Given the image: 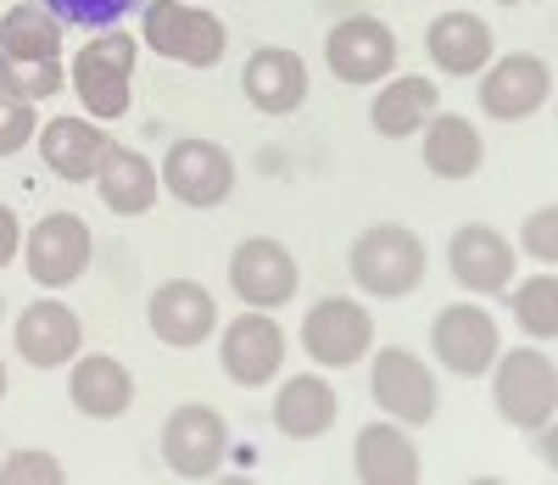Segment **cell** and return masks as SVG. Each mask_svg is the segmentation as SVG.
I'll use <instances>...</instances> for the list:
<instances>
[{
	"mask_svg": "<svg viewBox=\"0 0 558 485\" xmlns=\"http://www.w3.org/2000/svg\"><path fill=\"white\" fill-rule=\"evenodd\" d=\"M425 240H418L413 229L402 223H368L357 240H352V279L357 290H368V296L380 302H397V296H413L418 279H425Z\"/></svg>",
	"mask_w": 558,
	"mask_h": 485,
	"instance_id": "cell-1",
	"label": "cell"
},
{
	"mask_svg": "<svg viewBox=\"0 0 558 485\" xmlns=\"http://www.w3.org/2000/svg\"><path fill=\"white\" fill-rule=\"evenodd\" d=\"M140 45H151L157 57L184 62V68H213L229 51V28L223 17L202 7H179V0H151L140 17Z\"/></svg>",
	"mask_w": 558,
	"mask_h": 485,
	"instance_id": "cell-2",
	"label": "cell"
},
{
	"mask_svg": "<svg viewBox=\"0 0 558 485\" xmlns=\"http://www.w3.org/2000/svg\"><path fill=\"white\" fill-rule=\"evenodd\" d=\"M134 51L140 45L129 34H101V39H89L84 51L73 57V95L84 101L89 118H123L129 112V84H134Z\"/></svg>",
	"mask_w": 558,
	"mask_h": 485,
	"instance_id": "cell-3",
	"label": "cell"
},
{
	"mask_svg": "<svg viewBox=\"0 0 558 485\" xmlns=\"http://www.w3.org/2000/svg\"><path fill=\"white\" fill-rule=\"evenodd\" d=\"M492 397H497V413H502L508 424H520V429L536 435V424H547L553 408H558V368H553V357L536 352V347L497 352Z\"/></svg>",
	"mask_w": 558,
	"mask_h": 485,
	"instance_id": "cell-4",
	"label": "cell"
},
{
	"mask_svg": "<svg viewBox=\"0 0 558 485\" xmlns=\"http://www.w3.org/2000/svg\"><path fill=\"white\" fill-rule=\"evenodd\" d=\"M229 452V424L207 402H179L162 424V458L179 480H213Z\"/></svg>",
	"mask_w": 558,
	"mask_h": 485,
	"instance_id": "cell-5",
	"label": "cell"
},
{
	"mask_svg": "<svg viewBox=\"0 0 558 485\" xmlns=\"http://www.w3.org/2000/svg\"><path fill=\"white\" fill-rule=\"evenodd\" d=\"M296 284H302V268L296 257L279 246V240L268 234H252L235 246V257H229V290L257 307V313H274V307H286L296 296Z\"/></svg>",
	"mask_w": 558,
	"mask_h": 485,
	"instance_id": "cell-6",
	"label": "cell"
},
{
	"mask_svg": "<svg viewBox=\"0 0 558 485\" xmlns=\"http://www.w3.org/2000/svg\"><path fill=\"white\" fill-rule=\"evenodd\" d=\"M162 184H168L173 202L207 213V207L229 202V190H235V162H229V151L213 145V140H173L168 157H162Z\"/></svg>",
	"mask_w": 558,
	"mask_h": 485,
	"instance_id": "cell-7",
	"label": "cell"
},
{
	"mask_svg": "<svg viewBox=\"0 0 558 485\" xmlns=\"http://www.w3.org/2000/svg\"><path fill=\"white\" fill-rule=\"evenodd\" d=\"M324 62L341 84H386L397 68V34L380 17H341L324 34Z\"/></svg>",
	"mask_w": 558,
	"mask_h": 485,
	"instance_id": "cell-8",
	"label": "cell"
},
{
	"mask_svg": "<svg viewBox=\"0 0 558 485\" xmlns=\"http://www.w3.org/2000/svg\"><path fill=\"white\" fill-rule=\"evenodd\" d=\"M89 252H96V240H89V223L78 213H45L28 240H23V257H28V274L34 284L45 290H62L73 284L84 268H89Z\"/></svg>",
	"mask_w": 558,
	"mask_h": 485,
	"instance_id": "cell-9",
	"label": "cell"
},
{
	"mask_svg": "<svg viewBox=\"0 0 558 485\" xmlns=\"http://www.w3.org/2000/svg\"><path fill=\"white\" fill-rule=\"evenodd\" d=\"M368 391H375V402H380L402 429H418V424L436 419V374L418 363L408 347L375 352V368H368Z\"/></svg>",
	"mask_w": 558,
	"mask_h": 485,
	"instance_id": "cell-10",
	"label": "cell"
},
{
	"mask_svg": "<svg viewBox=\"0 0 558 485\" xmlns=\"http://www.w3.org/2000/svg\"><path fill=\"white\" fill-rule=\"evenodd\" d=\"M302 347L324 368H352L357 357H368V347H375V318H368L352 296H324L302 318Z\"/></svg>",
	"mask_w": 558,
	"mask_h": 485,
	"instance_id": "cell-11",
	"label": "cell"
},
{
	"mask_svg": "<svg viewBox=\"0 0 558 485\" xmlns=\"http://www.w3.org/2000/svg\"><path fill=\"white\" fill-rule=\"evenodd\" d=\"M430 352H436L452 374H463V379L492 374V363H497V318H492L486 307H475V302L441 307V313L430 318Z\"/></svg>",
	"mask_w": 558,
	"mask_h": 485,
	"instance_id": "cell-12",
	"label": "cell"
},
{
	"mask_svg": "<svg viewBox=\"0 0 558 485\" xmlns=\"http://www.w3.org/2000/svg\"><path fill=\"white\" fill-rule=\"evenodd\" d=\"M486 68L492 73L481 78V112L492 123H520V118H531L553 101V68L542 57L514 51V57H497Z\"/></svg>",
	"mask_w": 558,
	"mask_h": 485,
	"instance_id": "cell-13",
	"label": "cell"
},
{
	"mask_svg": "<svg viewBox=\"0 0 558 485\" xmlns=\"http://www.w3.org/2000/svg\"><path fill=\"white\" fill-rule=\"evenodd\" d=\"M146 318H151V335L162 347L191 352L218 329V302H213V290L196 284V279H168V284L151 290Z\"/></svg>",
	"mask_w": 558,
	"mask_h": 485,
	"instance_id": "cell-14",
	"label": "cell"
},
{
	"mask_svg": "<svg viewBox=\"0 0 558 485\" xmlns=\"http://www.w3.org/2000/svg\"><path fill=\"white\" fill-rule=\"evenodd\" d=\"M223 374L235 385H268L286 363V329L274 324V313H241L235 324L223 329Z\"/></svg>",
	"mask_w": 558,
	"mask_h": 485,
	"instance_id": "cell-15",
	"label": "cell"
},
{
	"mask_svg": "<svg viewBox=\"0 0 558 485\" xmlns=\"http://www.w3.org/2000/svg\"><path fill=\"white\" fill-rule=\"evenodd\" d=\"M447 263H452V279L475 296H497L514 279V246L492 229V223H463L447 246Z\"/></svg>",
	"mask_w": 558,
	"mask_h": 485,
	"instance_id": "cell-16",
	"label": "cell"
},
{
	"mask_svg": "<svg viewBox=\"0 0 558 485\" xmlns=\"http://www.w3.org/2000/svg\"><path fill=\"white\" fill-rule=\"evenodd\" d=\"M241 89H246V101L268 118H286L307 101V68L296 51H279V45H263V51L246 57L241 68Z\"/></svg>",
	"mask_w": 558,
	"mask_h": 485,
	"instance_id": "cell-17",
	"label": "cell"
},
{
	"mask_svg": "<svg viewBox=\"0 0 558 485\" xmlns=\"http://www.w3.org/2000/svg\"><path fill=\"white\" fill-rule=\"evenodd\" d=\"M78 347L84 329L68 302H34L17 313V357H28L34 368H62L78 357Z\"/></svg>",
	"mask_w": 558,
	"mask_h": 485,
	"instance_id": "cell-18",
	"label": "cell"
},
{
	"mask_svg": "<svg viewBox=\"0 0 558 485\" xmlns=\"http://www.w3.org/2000/svg\"><path fill=\"white\" fill-rule=\"evenodd\" d=\"M352 469L363 485H413L418 480V452L408 441V429L397 419L386 424H363L352 441Z\"/></svg>",
	"mask_w": 558,
	"mask_h": 485,
	"instance_id": "cell-19",
	"label": "cell"
},
{
	"mask_svg": "<svg viewBox=\"0 0 558 485\" xmlns=\"http://www.w3.org/2000/svg\"><path fill=\"white\" fill-rule=\"evenodd\" d=\"M425 51H430V62H436L447 78L486 73V62H492V28H486L475 12H441V17L425 28Z\"/></svg>",
	"mask_w": 558,
	"mask_h": 485,
	"instance_id": "cell-20",
	"label": "cell"
},
{
	"mask_svg": "<svg viewBox=\"0 0 558 485\" xmlns=\"http://www.w3.org/2000/svg\"><path fill=\"white\" fill-rule=\"evenodd\" d=\"M39 151H45V168H51L57 179H68V184H84V179H96V168H101V151H107V134L89 123V118H51L39 134Z\"/></svg>",
	"mask_w": 558,
	"mask_h": 485,
	"instance_id": "cell-21",
	"label": "cell"
},
{
	"mask_svg": "<svg viewBox=\"0 0 558 485\" xmlns=\"http://www.w3.org/2000/svg\"><path fill=\"white\" fill-rule=\"evenodd\" d=\"M96 190H101V202L123 218L134 213H151L157 202V190H162V173L134 151V145H107L101 151V168H96Z\"/></svg>",
	"mask_w": 558,
	"mask_h": 485,
	"instance_id": "cell-22",
	"label": "cell"
},
{
	"mask_svg": "<svg viewBox=\"0 0 558 485\" xmlns=\"http://www.w3.org/2000/svg\"><path fill=\"white\" fill-rule=\"evenodd\" d=\"M68 397H73V408H78L84 419H118V413H129V402H134V374H129L118 357H101V352L73 357Z\"/></svg>",
	"mask_w": 558,
	"mask_h": 485,
	"instance_id": "cell-23",
	"label": "cell"
},
{
	"mask_svg": "<svg viewBox=\"0 0 558 485\" xmlns=\"http://www.w3.org/2000/svg\"><path fill=\"white\" fill-rule=\"evenodd\" d=\"M341 402L330 391V379H318V374H296L279 385V397H274V429L279 435H291V441H313V435H324L336 424Z\"/></svg>",
	"mask_w": 558,
	"mask_h": 485,
	"instance_id": "cell-24",
	"label": "cell"
},
{
	"mask_svg": "<svg viewBox=\"0 0 558 485\" xmlns=\"http://www.w3.org/2000/svg\"><path fill=\"white\" fill-rule=\"evenodd\" d=\"M486 162V140L475 134L470 118H458V112H436L425 123V168L436 179H475Z\"/></svg>",
	"mask_w": 558,
	"mask_h": 485,
	"instance_id": "cell-25",
	"label": "cell"
},
{
	"mask_svg": "<svg viewBox=\"0 0 558 485\" xmlns=\"http://www.w3.org/2000/svg\"><path fill=\"white\" fill-rule=\"evenodd\" d=\"M436 84L430 78H418V73H402L391 78L386 89H375V107H368V123H375V134L386 140H408L418 134L430 118H436Z\"/></svg>",
	"mask_w": 558,
	"mask_h": 485,
	"instance_id": "cell-26",
	"label": "cell"
},
{
	"mask_svg": "<svg viewBox=\"0 0 558 485\" xmlns=\"http://www.w3.org/2000/svg\"><path fill=\"white\" fill-rule=\"evenodd\" d=\"M0 51L23 62H62V23L45 7H12L0 17Z\"/></svg>",
	"mask_w": 558,
	"mask_h": 485,
	"instance_id": "cell-27",
	"label": "cell"
},
{
	"mask_svg": "<svg viewBox=\"0 0 558 485\" xmlns=\"http://www.w3.org/2000/svg\"><path fill=\"white\" fill-rule=\"evenodd\" d=\"M514 318L525 335H536V341H553L558 335V279L553 274H536L514 290Z\"/></svg>",
	"mask_w": 558,
	"mask_h": 485,
	"instance_id": "cell-28",
	"label": "cell"
},
{
	"mask_svg": "<svg viewBox=\"0 0 558 485\" xmlns=\"http://www.w3.org/2000/svg\"><path fill=\"white\" fill-rule=\"evenodd\" d=\"M68 84L62 62H23V57H7L0 51V89L17 95V101H45Z\"/></svg>",
	"mask_w": 558,
	"mask_h": 485,
	"instance_id": "cell-29",
	"label": "cell"
},
{
	"mask_svg": "<svg viewBox=\"0 0 558 485\" xmlns=\"http://www.w3.org/2000/svg\"><path fill=\"white\" fill-rule=\"evenodd\" d=\"M134 0H45V12L57 23H73V28H112Z\"/></svg>",
	"mask_w": 558,
	"mask_h": 485,
	"instance_id": "cell-30",
	"label": "cell"
},
{
	"mask_svg": "<svg viewBox=\"0 0 558 485\" xmlns=\"http://www.w3.org/2000/svg\"><path fill=\"white\" fill-rule=\"evenodd\" d=\"M34 134H39L34 101H17V95L0 89V157H17Z\"/></svg>",
	"mask_w": 558,
	"mask_h": 485,
	"instance_id": "cell-31",
	"label": "cell"
},
{
	"mask_svg": "<svg viewBox=\"0 0 558 485\" xmlns=\"http://www.w3.org/2000/svg\"><path fill=\"white\" fill-rule=\"evenodd\" d=\"M0 480H7V485H28V480H39V485H62L68 469H62L51 452H12L7 463H0Z\"/></svg>",
	"mask_w": 558,
	"mask_h": 485,
	"instance_id": "cell-32",
	"label": "cell"
},
{
	"mask_svg": "<svg viewBox=\"0 0 558 485\" xmlns=\"http://www.w3.org/2000/svg\"><path fill=\"white\" fill-rule=\"evenodd\" d=\"M520 240H525V252H531V257L553 263V257H558V207L547 202L542 213H531L525 229H520Z\"/></svg>",
	"mask_w": 558,
	"mask_h": 485,
	"instance_id": "cell-33",
	"label": "cell"
},
{
	"mask_svg": "<svg viewBox=\"0 0 558 485\" xmlns=\"http://www.w3.org/2000/svg\"><path fill=\"white\" fill-rule=\"evenodd\" d=\"M17 246H23V234H17V218L0 207V268H7L12 257H17Z\"/></svg>",
	"mask_w": 558,
	"mask_h": 485,
	"instance_id": "cell-34",
	"label": "cell"
},
{
	"mask_svg": "<svg viewBox=\"0 0 558 485\" xmlns=\"http://www.w3.org/2000/svg\"><path fill=\"white\" fill-rule=\"evenodd\" d=\"M536 429H542V463H558V429H553V419L536 424Z\"/></svg>",
	"mask_w": 558,
	"mask_h": 485,
	"instance_id": "cell-35",
	"label": "cell"
},
{
	"mask_svg": "<svg viewBox=\"0 0 558 485\" xmlns=\"http://www.w3.org/2000/svg\"><path fill=\"white\" fill-rule=\"evenodd\" d=\"M0 397H7V368H0Z\"/></svg>",
	"mask_w": 558,
	"mask_h": 485,
	"instance_id": "cell-36",
	"label": "cell"
},
{
	"mask_svg": "<svg viewBox=\"0 0 558 485\" xmlns=\"http://www.w3.org/2000/svg\"><path fill=\"white\" fill-rule=\"evenodd\" d=\"M502 7H514V0H502Z\"/></svg>",
	"mask_w": 558,
	"mask_h": 485,
	"instance_id": "cell-37",
	"label": "cell"
}]
</instances>
